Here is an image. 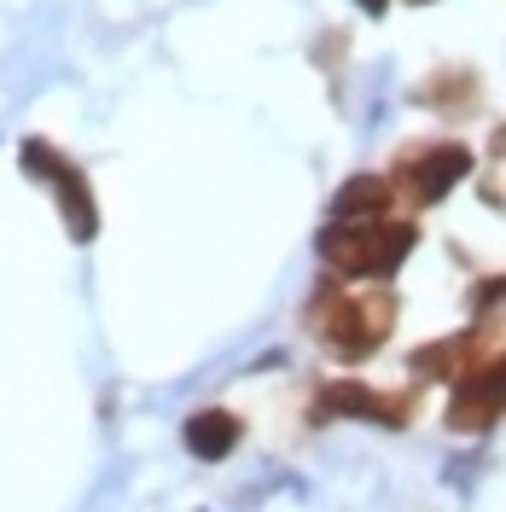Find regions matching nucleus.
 <instances>
[{
    "instance_id": "9b49d317",
    "label": "nucleus",
    "mask_w": 506,
    "mask_h": 512,
    "mask_svg": "<svg viewBox=\"0 0 506 512\" xmlns=\"http://www.w3.org/2000/svg\"><path fill=\"white\" fill-rule=\"evenodd\" d=\"M355 6H361L367 18H384V12H390V0H355Z\"/></svg>"
},
{
    "instance_id": "9d476101",
    "label": "nucleus",
    "mask_w": 506,
    "mask_h": 512,
    "mask_svg": "<svg viewBox=\"0 0 506 512\" xmlns=\"http://www.w3.org/2000/svg\"><path fill=\"white\" fill-rule=\"evenodd\" d=\"M390 175H349L344 187L332 192V222H379L390 216Z\"/></svg>"
},
{
    "instance_id": "6e6552de",
    "label": "nucleus",
    "mask_w": 506,
    "mask_h": 512,
    "mask_svg": "<svg viewBox=\"0 0 506 512\" xmlns=\"http://www.w3.org/2000/svg\"><path fill=\"white\" fill-rule=\"evenodd\" d=\"M413 105H425L437 117H472L477 105H483V76H477L472 64H443V70H431L413 88Z\"/></svg>"
},
{
    "instance_id": "423d86ee",
    "label": "nucleus",
    "mask_w": 506,
    "mask_h": 512,
    "mask_svg": "<svg viewBox=\"0 0 506 512\" xmlns=\"http://www.w3.org/2000/svg\"><path fill=\"white\" fill-rule=\"evenodd\" d=\"M315 414L326 419H367V425H384V431H402L413 419V390H373L361 379H332L320 384Z\"/></svg>"
},
{
    "instance_id": "f03ea898",
    "label": "nucleus",
    "mask_w": 506,
    "mask_h": 512,
    "mask_svg": "<svg viewBox=\"0 0 506 512\" xmlns=\"http://www.w3.org/2000/svg\"><path fill=\"white\" fill-rule=\"evenodd\" d=\"M413 245H419V227L390 222V216H379V222H326L315 239L320 262L338 280H373V286L402 274V262L413 256Z\"/></svg>"
},
{
    "instance_id": "f8f14e48",
    "label": "nucleus",
    "mask_w": 506,
    "mask_h": 512,
    "mask_svg": "<svg viewBox=\"0 0 506 512\" xmlns=\"http://www.w3.org/2000/svg\"><path fill=\"white\" fill-rule=\"evenodd\" d=\"M408 6H437V0H408Z\"/></svg>"
},
{
    "instance_id": "0eeeda50",
    "label": "nucleus",
    "mask_w": 506,
    "mask_h": 512,
    "mask_svg": "<svg viewBox=\"0 0 506 512\" xmlns=\"http://www.w3.org/2000/svg\"><path fill=\"white\" fill-rule=\"evenodd\" d=\"M489 326H466V332H448V338H437V344H419V350L408 355L413 379H437V384H460L466 373H472L477 361L489 355Z\"/></svg>"
},
{
    "instance_id": "7ed1b4c3",
    "label": "nucleus",
    "mask_w": 506,
    "mask_h": 512,
    "mask_svg": "<svg viewBox=\"0 0 506 512\" xmlns=\"http://www.w3.org/2000/svg\"><path fill=\"white\" fill-rule=\"evenodd\" d=\"M18 163H24L30 181H41V187L53 192V204H59V216H64V233L76 245H94L99 239V198H94L88 169L76 158H64L53 140H24L18 146Z\"/></svg>"
},
{
    "instance_id": "1a4fd4ad",
    "label": "nucleus",
    "mask_w": 506,
    "mask_h": 512,
    "mask_svg": "<svg viewBox=\"0 0 506 512\" xmlns=\"http://www.w3.org/2000/svg\"><path fill=\"white\" fill-rule=\"evenodd\" d=\"M181 443H187L192 460H227L233 448L245 443V419L233 414V408H198V414L181 425Z\"/></svg>"
},
{
    "instance_id": "20e7f679",
    "label": "nucleus",
    "mask_w": 506,
    "mask_h": 512,
    "mask_svg": "<svg viewBox=\"0 0 506 512\" xmlns=\"http://www.w3.org/2000/svg\"><path fill=\"white\" fill-rule=\"evenodd\" d=\"M472 169H477V152L466 140H408L402 158L390 163V187L413 198L419 210H437Z\"/></svg>"
},
{
    "instance_id": "f257e3e1",
    "label": "nucleus",
    "mask_w": 506,
    "mask_h": 512,
    "mask_svg": "<svg viewBox=\"0 0 506 512\" xmlns=\"http://www.w3.org/2000/svg\"><path fill=\"white\" fill-rule=\"evenodd\" d=\"M309 332H315V344L332 361H367V355L384 350V338H390V326H396V291L390 286H367V291H349L338 280H326V286L309 297Z\"/></svg>"
},
{
    "instance_id": "39448f33",
    "label": "nucleus",
    "mask_w": 506,
    "mask_h": 512,
    "mask_svg": "<svg viewBox=\"0 0 506 512\" xmlns=\"http://www.w3.org/2000/svg\"><path fill=\"white\" fill-rule=\"evenodd\" d=\"M501 419H506V350H495L454 384V396H448V431L483 437V431H495Z\"/></svg>"
}]
</instances>
